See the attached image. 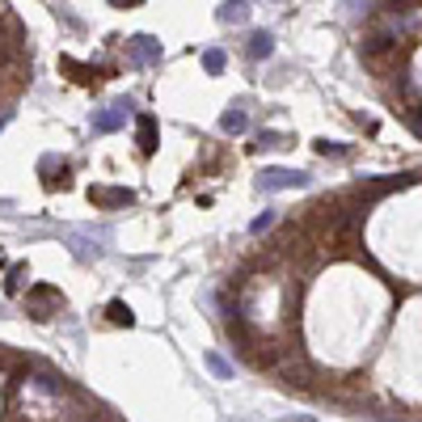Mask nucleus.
<instances>
[{"label":"nucleus","mask_w":422,"mask_h":422,"mask_svg":"<svg viewBox=\"0 0 422 422\" xmlns=\"http://www.w3.org/2000/svg\"><path fill=\"white\" fill-rule=\"evenodd\" d=\"M161 60H165V47L156 42L152 34L127 38V64H131V68H152V64H161Z\"/></svg>","instance_id":"2"},{"label":"nucleus","mask_w":422,"mask_h":422,"mask_svg":"<svg viewBox=\"0 0 422 422\" xmlns=\"http://www.w3.org/2000/svg\"><path fill=\"white\" fill-rule=\"evenodd\" d=\"M56 17H60V22H64V26H68V30H76V34H81V30H85V22H81V17H76V13H72V5H56Z\"/></svg>","instance_id":"16"},{"label":"nucleus","mask_w":422,"mask_h":422,"mask_svg":"<svg viewBox=\"0 0 422 422\" xmlns=\"http://www.w3.org/2000/svg\"><path fill=\"white\" fill-rule=\"evenodd\" d=\"M312 178L300 174V169H283V165H271V169H262L258 174V190L262 194H279V190H304Z\"/></svg>","instance_id":"1"},{"label":"nucleus","mask_w":422,"mask_h":422,"mask_svg":"<svg viewBox=\"0 0 422 422\" xmlns=\"http://www.w3.org/2000/svg\"><path fill=\"white\" fill-rule=\"evenodd\" d=\"M224 68H228V56H224L220 47H211V51H203V72H207V76H220Z\"/></svg>","instance_id":"12"},{"label":"nucleus","mask_w":422,"mask_h":422,"mask_svg":"<svg viewBox=\"0 0 422 422\" xmlns=\"http://www.w3.org/2000/svg\"><path fill=\"white\" fill-rule=\"evenodd\" d=\"M312 148L321 152V156H334V161H342V156H351V148H346V144H338V140H316Z\"/></svg>","instance_id":"14"},{"label":"nucleus","mask_w":422,"mask_h":422,"mask_svg":"<svg viewBox=\"0 0 422 422\" xmlns=\"http://www.w3.org/2000/svg\"><path fill=\"white\" fill-rule=\"evenodd\" d=\"M64 237L72 241V253H76V262H97V258L106 253V249H101V245H93L85 233H72V228H64Z\"/></svg>","instance_id":"7"},{"label":"nucleus","mask_w":422,"mask_h":422,"mask_svg":"<svg viewBox=\"0 0 422 422\" xmlns=\"http://www.w3.org/2000/svg\"><path fill=\"white\" fill-rule=\"evenodd\" d=\"M106 316H110L115 326H127V330L135 326V312H131V304H127V300H110V304H106Z\"/></svg>","instance_id":"11"},{"label":"nucleus","mask_w":422,"mask_h":422,"mask_svg":"<svg viewBox=\"0 0 422 422\" xmlns=\"http://www.w3.org/2000/svg\"><path fill=\"white\" fill-rule=\"evenodd\" d=\"M245 127H249V115H245V101H233L228 110L220 115V131H224V135H241Z\"/></svg>","instance_id":"6"},{"label":"nucleus","mask_w":422,"mask_h":422,"mask_svg":"<svg viewBox=\"0 0 422 422\" xmlns=\"http://www.w3.org/2000/svg\"><path fill=\"white\" fill-rule=\"evenodd\" d=\"M207 372L216 376V380H233V363L224 355H216V351H207Z\"/></svg>","instance_id":"13"},{"label":"nucleus","mask_w":422,"mask_h":422,"mask_svg":"<svg viewBox=\"0 0 422 422\" xmlns=\"http://www.w3.org/2000/svg\"><path fill=\"white\" fill-rule=\"evenodd\" d=\"M60 68H64V72H76V81H81V85L97 81V72H93V68H85V64H76V60H60Z\"/></svg>","instance_id":"15"},{"label":"nucleus","mask_w":422,"mask_h":422,"mask_svg":"<svg viewBox=\"0 0 422 422\" xmlns=\"http://www.w3.org/2000/svg\"><path fill=\"white\" fill-rule=\"evenodd\" d=\"M115 5H123V9H127V5H135V0H115Z\"/></svg>","instance_id":"20"},{"label":"nucleus","mask_w":422,"mask_h":422,"mask_svg":"<svg viewBox=\"0 0 422 422\" xmlns=\"http://www.w3.org/2000/svg\"><path fill=\"white\" fill-rule=\"evenodd\" d=\"M131 115H135V101H131V97H115L101 115H93V135H110V131H119Z\"/></svg>","instance_id":"3"},{"label":"nucleus","mask_w":422,"mask_h":422,"mask_svg":"<svg viewBox=\"0 0 422 422\" xmlns=\"http://www.w3.org/2000/svg\"><path fill=\"white\" fill-rule=\"evenodd\" d=\"M405 123H410V127L422 135V115H418V110H405Z\"/></svg>","instance_id":"19"},{"label":"nucleus","mask_w":422,"mask_h":422,"mask_svg":"<svg viewBox=\"0 0 422 422\" xmlns=\"http://www.w3.org/2000/svg\"><path fill=\"white\" fill-rule=\"evenodd\" d=\"M245 56H249V60H271V56H275V34H271V30H253V34L245 38Z\"/></svg>","instance_id":"4"},{"label":"nucleus","mask_w":422,"mask_h":422,"mask_svg":"<svg viewBox=\"0 0 422 422\" xmlns=\"http://www.w3.org/2000/svg\"><path fill=\"white\" fill-rule=\"evenodd\" d=\"M216 17L224 26H241V22H249V5H245V0H224V5L216 9Z\"/></svg>","instance_id":"9"},{"label":"nucleus","mask_w":422,"mask_h":422,"mask_svg":"<svg viewBox=\"0 0 422 422\" xmlns=\"http://www.w3.org/2000/svg\"><path fill=\"white\" fill-rule=\"evenodd\" d=\"M89 199L97 207H131L135 203V194L131 190H119V186H97V190H89Z\"/></svg>","instance_id":"5"},{"label":"nucleus","mask_w":422,"mask_h":422,"mask_svg":"<svg viewBox=\"0 0 422 422\" xmlns=\"http://www.w3.org/2000/svg\"><path fill=\"white\" fill-rule=\"evenodd\" d=\"M26 279H30V267H13V271H9V292H22Z\"/></svg>","instance_id":"18"},{"label":"nucleus","mask_w":422,"mask_h":422,"mask_svg":"<svg viewBox=\"0 0 422 422\" xmlns=\"http://www.w3.org/2000/svg\"><path fill=\"white\" fill-rule=\"evenodd\" d=\"M271 228H275V211H262V216H253V224H249V233H253V237L271 233Z\"/></svg>","instance_id":"17"},{"label":"nucleus","mask_w":422,"mask_h":422,"mask_svg":"<svg viewBox=\"0 0 422 422\" xmlns=\"http://www.w3.org/2000/svg\"><path fill=\"white\" fill-rule=\"evenodd\" d=\"M135 140H140V152H156V119L152 115L135 119Z\"/></svg>","instance_id":"8"},{"label":"nucleus","mask_w":422,"mask_h":422,"mask_svg":"<svg viewBox=\"0 0 422 422\" xmlns=\"http://www.w3.org/2000/svg\"><path fill=\"white\" fill-rule=\"evenodd\" d=\"M296 140L283 135V131H271V127H262L258 131V152H279V148H292Z\"/></svg>","instance_id":"10"}]
</instances>
